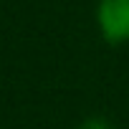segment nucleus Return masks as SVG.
Masks as SVG:
<instances>
[{
  "label": "nucleus",
  "mask_w": 129,
  "mask_h": 129,
  "mask_svg": "<svg viewBox=\"0 0 129 129\" xmlns=\"http://www.w3.org/2000/svg\"><path fill=\"white\" fill-rule=\"evenodd\" d=\"M96 28L109 43H129V0H99Z\"/></svg>",
  "instance_id": "obj_1"
},
{
  "label": "nucleus",
  "mask_w": 129,
  "mask_h": 129,
  "mask_svg": "<svg viewBox=\"0 0 129 129\" xmlns=\"http://www.w3.org/2000/svg\"><path fill=\"white\" fill-rule=\"evenodd\" d=\"M86 129H104V126H101V124H99V126H91V124H89V126H86Z\"/></svg>",
  "instance_id": "obj_2"
}]
</instances>
